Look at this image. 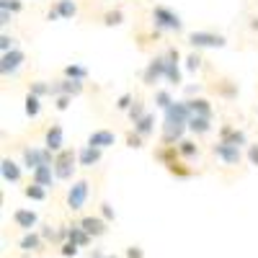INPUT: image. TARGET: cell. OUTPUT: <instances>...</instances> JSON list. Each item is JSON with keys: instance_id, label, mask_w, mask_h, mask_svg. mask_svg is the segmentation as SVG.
<instances>
[{"instance_id": "1", "label": "cell", "mask_w": 258, "mask_h": 258, "mask_svg": "<svg viewBox=\"0 0 258 258\" xmlns=\"http://www.w3.org/2000/svg\"><path fill=\"white\" fill-rule=\"evenodd\" d=\"M150 18H153V26L158 34H178L183 31V21L176 11H170L168 6H155L153 13H150Z\"/></svg>"}, {"instance_id": "2", "label": "cell", "mask_w": 258, "mask_h": 258, "mask_svg": "<svg viewBox=\"0 0 258 258\" xmlns=\"http://www.w3.org/2000/svg\"><path fill=\"white\" fill-rule=\"evenodd\" d=\"M21 163L29 170H36L39 165H54V153L49 147H39V145H26L21 150Z\"/></svg>"}, {"instance_id": "3", "label": "cell", "mask_w": 258, "mask_h": 258, "mask_svg": "<svg viewBox=\"0 0 258 258\" xmlns=\"http://www.w3.org/2000/svg\"><path fill=\"white\" fill-rule=\"evenodd\" d=\"M186 41H188L194 49H222V47H227V36H225V34L207 31V29L188 31Z\"/></svg>"}, {"instance_id": "4", "label": "cell", "mask_w": 258, "mask_h": 258, "mask_svg": "<svg viewBox=\"0 0 258 258\" xmlns=\"http://www.w3.org/2000/svg\"><path fill=\"white\" fill-rule=\"evenodd\" d=\"M78 163V150L73 147H62L59 153H54V176L57 181H70L75 176V165Z\"/></svg>"}, {"instance_id": "5", "label": "cell", "mask_w": 258, "mask_h": 258, "mask_svg": "<svg viewBox=\"0 0 258 258\" xmlns=\"http://www.w3.org/2000/svg\"><path fill=\"white\" fill-rule=\"evenodd\" d=\"M165 59H168L165 83L170 85V88H178V85H183V68H181V52H178V47H168L165 49Z\"/></svg>"}, {"instance_id": "6", "label": "cell", "mask_w": 258, "mask_h": 258, "mask_svg": "<svg viewBox=\"0 0 258 258\" xmlns=\"http://www.w3.org/2000/svg\"><path fill=\"white\" fill-rule=\"evenodd\" d=\"M88 194H91V183L85 178L73 181V186H68V197H64V204H68L70 212H80L88 202Z\"/></svg>"}, {"instance_id": "7", "label": "cell", "mask_w": 258, "mask_h": 258, "mask_svg": "<svg viewBox=\"0 0 258 258\" xmlns=\"http://www.w3.org/2000/svg\"><path fill=\"white\" fill-rule=\"evenodd\" d=\"M212 155L217 158V160H222L225 165H240V160H243V147L232 145V142H227V140H217V142L212 145Z\"/></svg>"}, {"instance_id": "8", "label": "cell", "mask_w": 258, "mask_h": 258, "mask_svg": "<svg viewBox=\"0 0 258 258\" xmlns=\"http://www.w3.org/2000/svg\"><path fill=\"white\" fill-rule=\"evenodd\" d=\"M165 68H168L165 52H163V54H155L153 59L147 62V68H145V73H142V83L150 85V88H155L160 80H165Z\"/></svg>"}, {"instance_id": "9", "label": "cell", "mask_w": 258, "mask_h": 258, "mask_svg": "<svg viewBox=\"0 0 258 258\" xmlns=\"http://www.w3.org/2000/svg\"><path fill=\"white\" fill-rule=\"evenodd\" d=\"M24 62H26V54L18 47L11 49V52H3V57H0V73H3V78H13L21 68H24Z\"/></svg>"}, {"instance_id": "10", "label": "cell", "mask_w": 258, "mask_h": 258, "mask_svg": "<svg viewBox=\"0 0 258 258\" xmlns=\"http://www.w3.org/2000/svg\"><path fill=\"white\" fill-rule=\"evenodd\" d=\"M188 116H191V109H188V101H173L168 106V109L163 111V121L165 124H183L188 126Z\"/></svg>"}, {"instance_id": "11", "label": "cell", "mask_w": 258, "mask_h": 258, "mask_svg": "<svg viewBox=\"0 0 258 258\" xmlns=\"http://www.w3.org/2000/svg\"><path fill=\"white\" fill-rule=\"evenodd\" d=\"M83 91H85V80H73V78H64L62 75V80H54L52 83V96H73V98H78V96H83Z\"/></svg>"}, {"instance_id": "12", "label": "cell", "mask_w": 258, "mask_h": 258, "mask_svg": "<svg viewBox=\"0 0 258 258\" xmlns=\"http://www.w3.org/2000/svg\"><path fill=\"white\" fill-rule=\"evenodd\" d=\"M0 176H3L6 183H21V178H24V163H16L13 158H3Z\"/></svg>"}, {"instance_id": "13", "label": "cell", "mask_w": 258, "mask_h": 258, "mask_svg": "<svg viewBox=\"0 0 258 258\" xmlns=\"http://www.w3.org/2000/svg\"><path fill=\"white\" fill-rule=\"evenodd\" d=\"M217 140H227V142L238 145V147H248V145H250L245 129H238V126H232V124H222V126H220Z\"/></svg>"}, {"instance_id": "14", "label": "cell", "mask_w": 258, "mask_h": 258, "mask_svg": "<svg viewBox=\"0 0 258 258\" xmlns=\"http://www.w3.org/2000/svg\"><path fill=\"white\" fill-rule=\"evenodd\" d=\"M101 158H103V150H101V147H93V145H88V142L78 150V165H83V168L98 165Z\"/></svg>"}, {"instance_id": "15", "label": "cell", "mask_w": 258, "mask_h": 258, "mask_svg": "<svg viewBox=\"0 0 258 258\" xmlns=\"http://www.w3.org/2000/svg\"><path fill=\"white\" fill-rule=\"evenodd\" d=\"M13 222H16V227H21L24 232H29V230H34V227L39 225V214H36L34 209L21 207V209L13 212Z\"/></svg>"}, {"instance_id": "16", "label": "cell", "mask_w": 258, "mask_h": 258, "mask_svg": "<svg viewBox=\"0 0 258 258\" xmlns=\"http://www.w3.org/2000/svg\"><path fill=\"white\" fill-rule=\"evenodd\" d=\"M214 129V124H212V116H199V114H191L188 116V132L194 135V137H204V135H209Z\"/></svg>"}, {"instance_id": "17", "label": "cell", "mask_w": 258, "mask_h": 258, "mask_svg": "<svg viewBox=\"0 0 258 258\" xmlns=\"http://www.w3.org/2000/svg\"><path fill=\"white\" fill-rule=\"evenodd\" d=\"M85 142L93 145V147L106 150V147H111V145L116 142V135L111 132V129H93V132L88 135V140H85Z\"/></svg>"}, {"instance_id": "18", "label": "cell", "mask_w": 258, "mask_h": 258, "mask_svg": "<svg viewBox=\"0 0 258 258\" xmlns=\"http://www.w3.org/2000/svg\"><path fill=\"white\" fill-rule=\"evenodd\" d=\"M80 225L88 230L93 238H101V235L109 232V220H103V217H96V214H91V217H83Z\"/></svg>"}, {"instance_id": "19", "label": "cell", "mask_w": 258, "mask_h": 258, "mask_svg": "<svg viewBox=\"0 0 258 258\" xmlns=\"http://www.w3.org/2000/svg\"><path fill=\"white\" fill-rule=\"evenodd\" d=\"M44 147H49L52 153H59V150L64 147V132H62L59 124H52V126L47 129V135H44Z\"/></svg>"}, {"instance_id": "20", "label": "cell", "mask_w": 258, "mask_h": 258, "mask_svg": "<svg viewBox=\"0 0 258 258\" xmlns=\"http://www.w3.org/2000/svg\"><path fill=\"white\" fill-rule=\"evenodd\" d=\"M31 181H36V183H41V186L52 188L54 181H57V176H54V165H39L36 170H31Z\"/></svg>"}, {"instance_id": "21", "label": "cell", "mask_w": 258, "mask_h": 258, "mask_svg": "<svg viewBox=\"0 0 258 258\" xmlns=\"http://www.w3.org/2000/svg\"><path fill=\"white\" fill-rule=\"evenodd\" d=\"M68 240H73V243H78L80 248H85V245H91V240H93V235L85 230L80 222L78 225H70V230H68Z\"/></svg>"}, {"instance_id": "22", "label": "cell", "mask_w": 258, "mask_h": 258, "mask_svg": "<svg viewBox=\"0 0 258 258\" xmlns=\"http://www.w3.org/2000/svg\"><path fill=\"white\" fill-rule=\"evenodd\" d=\"M41 245H44V238H41V232H36V230H29L24 238H21V243H18V248L21 250H41Z\"/></svg>"}, {"instance_id": "23", "label": "cell", "mask_w": 258, "mask_h": 258, "mask_svg": "<svg viewBox=\"0 0 258 258\" xmlns=\"http://www.w3.org/2000/svg\"><path fill=\"white\" fill-rule=\"evenodd\" d=\"M188 101V109L191 114H199V116H212V101L204 98V96H194V98H186Z\"/></svg>"}, {"instance_id": "24", "label": "cell", "mask_w": 258, "mask_h": 258, "mask_svg": "<svg viewBox=\"0 0 258 258\" xmlns=\"http://www.w3.org/2000/svg\"><path fill=\"white\" fill-rule=\"evenodd\" d=\"M155 158L163 163V165H170V163H173V160H178L181 158V153H178V145H160L158 150H155Z\"/></svg>"}, {"instance_id": "25", "label": "cell", "mask_w": 258, "mask_h": 258, "mask_svg": "<svg viewBox=\"0 0 258 258\" xmlns=\"http://www.w3.org/2000/svg\"><path fill=\"white\" fill-rule=\"evenodd\" d=\"M135 132H140L142 137H150V135H153L155 132V114H145L140 121H135Z\"/></svg>"}, {"instance_id": "26", "label": "cell", "mask_w": 258, "mask_h": 258, "mask_svg": "<svg viewBox=\"0 0 258 258\" xmlns=\"http://www.w3.org/2000/svg\"><path fill=\"white\" fill-rule=\"evenodd\" d=\"M24 197L31 199V202H44V199H47V186L31 181L29 186H24Z\"/></svg>"}, {"instance_id": "27", "label": "cell", "mask_w": 258, "mask_h": 258, "mask_svg": "<svg viewBox=\"0 0 258 258\" xmlns=\"http://www.w3.org/2000/svg\"><path fill=\"white\" fill-rule=\"evenodd\" d=\"M24 111H26L29 119H36V116L41 114V98L34 96V93H26V98H24Z\"/></svg>"}, {"instance_id": "28", "label": "cell", "mask_w": 258, "mask_h": 258, "mask_svg": "<svg viewBox=\"0 0 258 258\" xmlns=\"http://www.w3.org/2000/svg\"><path fill=\"white\" fill-rule=\"evenodd\" d=\"M62 75L64 78H73V80H88V68L85 64H80V62H73V64H68V68L62 70Z\"/></svg>"}, {"instance_id": "29", "label": "cell", "mask_w": 258, "mask_h": 258, "mask_svg": "<svg viewBox=\"0 0 258 258\" xmlns=\"http://www.w3.org/2000/svg\"><path fill=\"white\" fill-rule=\"evenodd\" d=\"M54 6L59 8L62 21H73V18L78 16V3H75V0H57Z\"/></svg>"}, {"instance_id": "30", "label": "cell", "mask_w": 258, "mask_h": 258, "mask_svg": "<svg viewBox=\"0 0 258 258\" xmlns=\"http://www.w3.org/2000/svg\"><path fill=\"white\" fill-rule=\"evenodd\" d=\"M29 93H34L39 98H47V96H52V83L49 80H31L29 83Z\"/></svg>"}, {"instance_id": "31", "label": "cell", "mask_w": 258, "mask_h": 258, "mask_svg": "<svg viewBox=\"0 0 258 258\" xmlns=\"http://www.w3.org/2000/svg\"><path fill=\"white\" fill-rule=\"evenodd\" d=\"M178 153H181V158H186V160H191V158H199V145L194 142V140H181L178 142Z\"/></svg>"}, {"instance_id": "32", "label": "cell", "mask_w": 258, "mask_h": 258, "mask_svg": "<svg viewBox=\"0 0 258 258\" xmlns=\"http://www.w3.org/2000/svg\"><path fill=\"white\" fill-rule=\"evenodd\" d=\"M153 101H155V106H158V109H168V106L170 103H173V96H170V91H165V88H158L155 91V96H153Z\"/></svg>"}, {"instance_id": "33", "label": "cell", "mask_w": 258, "mask_h": 258, "mask_svg": "<svg viewBox=\"0 0 258 258\" xmlns=\"http://www.w3.org/2000/svg\"><path fill=\"white\" fill-rule=\"evenodd\" d=\"M202 62H204V59H202V54H199V49H197V52H191V54L183 59V70H186V73H197V70L202 68Z\"/></svg>"}, {"instance_id": "34", "label": "cell", "mask_w": 258, "mask_h": 258, "mask_svg": "<svg viewBox=\"0 0 258 258\" xmlns=\"http://www.w3.org/2000/svg\"><path fill=\"white\" fill-rule=\"evenodd\" d=\"M121 24H124V13L119 8L103 13V26H121Z\"/></svg>"}, {"instance_id": "35", "label": "cell", "mask_w": 258, "mask_h": 258, "mask_svg": "<svg viewBox=\"0 0 258 258\" xmlns=\"http://www.w3.org/2000/svg\"><path fill=\"white\" fill-rule=\"evenodd\" d=\"M183 165H186V163H181V160H173V163H170V165H165V168H168L173 176H181V178H188V176H194V170H191V168H183Z\"/></svg>"}, {"instance_id": "36", "label": "cell", "mask_w": 258, "mask_h": 258, "mask_svg": "<svg viewBox=\"0 0 258 258\" xmlns=\"http://www.w3.org/2000/svg\"><path fill=\"white\" fill-rule=\"evenodd\" d=\"M145 114H147V111H145V103H142L140 98H137V101L132 103V109L126 111V116H129V121H132V124H135V121H140V119H142Z\"/></svg>"}, {"instance_id": "37", "label": "cell", "mask_w": 258, "mask_h": 258, "mask_svg": "<svg viewBox=\"0 0 258 258\" xmlns=\"http://www.w3.org/2000/svg\"><path fill=\"white\" fill-rule=\"evenodd\" d=\"M145 145V137L140 135V132H135V126L132 129H129V132H126V147H132V150H140Z\"/></svg>"}, {"instance_id": "38", "label": "cell", "mask_w": 258, "mask_h": 258, "mask_svg": "<svg viewBox=\"0 0 258 258\" xmlns=\"http://www.w3.org/2000/svg\"><path fill=\"white\" fill-rule=\"evenodd\" d=\"M217 88H220V96H225V98H238V85H235V83H230V80L220 83Z\"/></svg>"}, {"instance_id": "39", "label": "cell", "mask_w": 258, "mask_h": 258, "mask_svg": "<svg viewBox=\"0 0 258 258\" xmlns=\"http://www.w3.org/2000/svg\"><path fill=\"white\" fill-rule=\"evenodd\" d=\"M135 101H137V98H135L132 93H121V96L116 98V103H114V106H116L119 111H129V109H132V103H135Z\"/></svg>"}, {"instance_id": "40", "label": "cell", "mask_w": 258, "mask_h": 258, "mask_svg": "<svg viewBox=\"0 0 258 258\" xmlns=\"http://www.w3.org/2000/svg\"><path fill=\"white\" fill-rule=\"evenodd\" d=\"M0 8H6L11 13H21L24 11V0H0Z\"/></svg>"}, {"instance_id": "41", "label": "cell", "mask_w": 258, "mask_h": 258, "mask_svg": "<svg viewBox=\"0 0 258 258\" xmlns=\"http://www.w3.org/2000/svg\"><path fill=\"white\" fill-rule=\"evenodd\" d=\"M70 103H73V96H54V109L57 111H68L70 109Z\"/></svg>"}, {"instance_id": "42", "label": "cell", "mask_w": 258, "mask_h": 258, "mask_svg": "<svg viewBox=\"0 0 258 258\" xmlns=\"http://www.w3.org/2000/svg\"><path fill=\"white\" fill-rule=\"evenodd\" d=\"M11 49H16V39L11 34H3L0 36V52H11Z\"/></svg>"}, {"instance_id": "43", "label": "cell", "mask_w": 258, "mask_h": 258, "mask_svg": "<svg viewBox=\"0 0 258 258\" xmlns=\"http://www.w3.org/2000/svg\"><path fill=\"white\" fill-rule=\"evenodd\" d=\"M245 155H248V163L258 168V142H255V145H248V147H245Z\"/></svg>"}, {"instance_id": "44", "label": "cell", "mask_w": 258, "mask_h": 258, "mask_svg": "<svg viewBox=\"0 0 258 258\" xmlns=\"http://www.w3.org/2000/svg\"><path fill=\"white\" fill-rule=\"evenodd\" d=\"M78 248H80L78 243H73V240H68V243H64V245H62V250H59V253H62V255H78Z\"/></svg>"}, {"instance_id": "45", "label": "cell", "mask_w": 258, "mask_h": 258, "mask_svg": "<svg viewBox=\"0 0 258 258\" xmlns=\"http://www.w3.org/2000/svg\"><path fill=\"white\" fill-rule=\"evenodd\" d=\"M101 214H103V220H109V222L116 217V214H114V207H111V204H106V202L101 204Z\"/></svg>"}, {"instance_id": "46", "label": "cell", "mask_w": 258, "mask_h": 258, "mask_svg": "<svg viewBox=\"0 0 258 258\" xmlns=\"http://www.w3.org/2000/svg\"><path fill=\"white\" fill-rule=\"evenodd\" d=\"M13 16H16V13H11V11H6V8H0V24L8 26L11 21H13Z\"/></svg>"}, {"instance_id": "47", "label": "cell", "mask_w": 258, "mask_h": 258, "mask_svg": "<svg viewBox=\"0 0 258 258\" xmlns=\"http://www.w3.org/2000/svg\"><path fill=\"white\" fill-rule=\"evenodd\" d=\"M47 21L52 24V21H62V16H59V8L57 6H52L49 11H47Z\"/></svg>"}, {"instance_id": "48", "label": "cell", "mask_w": 258, "mask_h": 258, "mask_svg": "<svg viewBox=\"0 0 258 258\" xmlns=\"http://www.w3.org/2000/svg\"><path fill=\"white\" fill-rule=\"evenodd\" d=\"M183 91H186V98H194V96H199V85H183Z\"/></svg>"}, {"instance_id": "49", "label": "cell", "mask_w": 258, "mask_h": 258, "mask_svg": "<svg viewBox=\"0 0 258 258\" xmlns=\"http://www.w3.org/2000/svg\"><path fill=\"white\" fill-rule=\"evenodd\" d=\"M39 232H41V238H44V240H49V238H57V232H54L49 225H44V227H41Z\"/></svg>"}, {"instance_id": "50", "label": "cell", "mask_w": 258, "mask_h": 258, "mask_svg": "<svg viewBox=\"0 0 258 258\" xmlns=\"http://www.w3.org/2000/svg\"><path fill=\"white\" fill-rule=\"evenodd\" d=\"M126 258H145V255H142V248H137V245L126 248Z\"/></svg>"}, {"instance_id": "51", "label": "cell", "mask_w": 258, "mask_h": 258, "mask_svg": "<svg viewBox=\"0 0 258 258\" xmlns=\"http://www.w3.org/2000/svg\"><path fill=\"white\" fill-rule=\"evenodd\" d=\"M91 258H109V255H106L103 250H93V253H91Z\"/></svg>"}, {"instance_id": "52", "label": "cell", "mask_w": 258, "mask_h": 258, "mask_svg": "<svg viewBox=\"0 0 258 258\" xmlns=\"http://www.w3.org/2000/svg\"><path fill=\"white\" fill-rule=\"evenodd\" d=\"M250 29H253V31H258V16H255V18H250Z\"/></svg>"}, {"instance_id": "53", "label": "cell", "mask_w": 258, "mask_h": 258, "mask_svg": "<svg viewBox=\"0 0 258 258\" xmlns=\"http://www.w3.org/2000/svg\"><path fill=\"white\" fill-rule=\"evenodd\" d=\"M255 114H258V106H255Z\"/></svg>"}, {"instance_id": "54", "label": "cell", "mask_w": 258, "mask_h": 258, "mask_svg": "<svg viewBox=\"0 0 258 258\" xmlns=\"http://www.w3.org/2000/svg\"><path fill=\"white\" fill-rule=\"evenodd\" d=\"M109 258H116V255H109Z\"/></svg>"}]
</instances>
